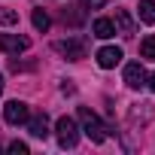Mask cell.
Returning a JSON list of instances; mask_svg holds the SVG:
<instances>
[{
  "instance_id": "cell-1",
  "label": "cell",
  "mask_w": 155,
  "mask_h": 155,
  "mask_svg": "<svg viewBox=\"0 0 155 155\" xmlns=\"http://www.w3.org/2000/svg\"><path fill=\"white\" fill-rule=\"evenodd\" d=\"M79 125H82L79 131H82L91 143H104V140H107V131H110V128H107L88 107H79Z\"/></svg>"
},
{
  "instance_id": "cell-2",
  "label": "cell",
  "mask_w": 155,
  "mask_h": 155,
  "mask_svg": "<svg viewBox=\"0 0 155 155\" xmlns=\"http://www.w3.org/2000/svg\"><path fill=\"white\" fill-rule=\"evenodd\" d=\"M55 134H58V143L64 149H73L79 143V125H76V119H70V116H61L55 122Z\"/></svg>"
},
{
  "instance_id": "cell-3",
  "label": "cell",
  "mask_w": 155,
  "mask_h": 155,
  "mask_svg": "<svg viewBox=\"0 0 155 155\" xmlns=\"http://www.w3.org/2000/svg\"><path fill=\"white\" fill-rule=\"evenodd\" d=\"M55 52L64 55L67 61H82L85 58V40H76V37L61 40V43H55Z\"/></svg>"
},
{
  "instance_id": "cell-4",
  "label": "cell",
  "mask_w": 155,
  "mask_h": 155,
  "mask_svg": "<svg viewBox=\"0 0 155 155\" xmlns=\"http://www.w3.org/2000/svg\"><path fill=\"white\" fill-rule=\"evenodd\" d=\"M0 49L6 55H18V52H28L31 49V40L28 37H18V34H0Z\"/></svg>"
},
{
  "instance_id": "cell-5",
  "label": "cell",
  "mask_w": 155,
  "mask_h": 155,
  "mask_svg": "<svg viewBox=\"0 0 155 155\" xmlns=\"http://www.w3.org/2000/svg\"><path fill=\"white\" fill-rule=\"evenodd\" d=\"M28 116H31V110H28V104H21V101H9V104L3 107V119H6L9 125H25Z\"/></svg>"
},
{
  "instance_id": "cell-6",
  "label": "cell",
  "mask_w": 155,
  "mask_h": 155,
  "mask_svg": "<svg viewBox=\"0 0 155 155\" xmlns=\"http://www.w3.org/2000/svg\"><path fill=\"white\" fill-rule=\"evenodd\" d=\"M125 85H128V88H143V85H146V70H143L140 61L125 64Z\"/></svg>"
},
{
  "instance_id": "cell-7",
  "label": "cell",
  "mask_w": 155,
  "mask_h": 155,
  "mask_svg": "<svg viewBox=\"0 0 155 155\" xmlns=\"http://www.w3.org/2000/svg\"><path fill=\"white\" fill-rule=\"evenodd\" d=\"M119 61H122V49H119V46H104V49L97 52V64H101L104 70H113Z\"/></svg>"
},
{
  "instance_id": "cell-8",
  "label": "cell",
  "mask_w": 155,
  "mask_h": 155,
  "mask_svg": "<svg viewBox=\"0 0 155 155\" xmlns=\"http://www.w3.org/2000/svg\"><path fill=\"white\" fill-rule=\"evenodd\" d=\"M28 131H31V137H37V140H46L49 137V119H46V113H40V116H28Z\"/></svg>"
},
{
  "instance_id": "cell-9",
  "label": "cell",
  "mask_w": 155,
  "mask_h": 155,
  "mask_svg": "<svg viewBox=\"0 0 155 155\" xmlns=\"http://www.w3.org/2000/svg\"><path fill=\"white\" fill-rule=\"evenodd\" d=\"M91 34H94L97 40H110V37H116V25H113L110 18H94Z\"/></svg>"
},
{
  "instance_id": "cell-10",
  "label": "cell",
  "mask_w": 155,
  "mask_h": 155,
  "mask_svg": "<svg viewBox=\"0 0 155 155\" xmlns=\"http://www.w3.org/2000/svg\"><path fill=\"white\" fill-rule=\"evenodd\" d=\"M113 25L122 31V37H134V21H131V15H128L125 9L116 12V21H113Z\"/></svg>"
},
{
  "instance_id": "cell-11",
  "label": "cell",
  "mask_w": 155,
  "mask_h": 155,
  "mask_svg": "<svg viewBox=\"0 0 155 155\" xmlns=\"http://www.w3.org/2000/svg\"><path fill=\"white\" fill-rule=\"evenodd\" d=\"M31 21H34L37 31H49V25H52V18H49V12H46L43 6H37V9L31 12Z\"/></svg>"
},
{
  "instance_id": "cell-12",
  "label": "cell",
  "mask_w": 155,
  "mask_h": 155,
  "mask_svg": "<svg viewBox=\"0 0 155 155\" xmlns=\"http://www.w3.org/2000/svg\"><path fill=\"white\" fill-rule=\"evenodd\" d=\"M137 12H140V21L152 25V21H155V0H140V6H137Z\"/></svg>"
},
{
  "instance_id": "cell-13",
  "label": "cell",
  "mask_w": 155,
  "mask_h": 155,
  "mask_svg": "<svg viewBox=\"0 0 155 155\" xmlns=\"http://www.w3.org/2000/svg\"><path fill=\"white\" fill-rule=\"evenodd\" d=\"M140 55H143L146 61H155V34L143 37V43H140Z\"/></svg>"
},
{
  "instance_id": "cell-14",
  "label": "cell",
  "mask_w": 155,
  "mask_h": 155,
  "mask_svg": "<svg viewBox=\"0 0 155 155\" xmlns=\"http://www.w3.org/2000/svg\"><path fill=\"white\" fill-rule=\"evenodd\" d=\"M15 21H18V12L15 9H6V6L0 9V25H15Z\"/></svg>"
},
{
  "instance_id": "cell-15",
  "label": "cell",
  "mask_w": 155,
  "mask_h": 155,
  "mask_svg": "<svg viewBox=\"0 0 155 155\" xmlns=\"http://www.w3.org/2000/svg\"><path fill=\"white\" fill-rule=\"evenodd\" d=\"M6 149H9L12 155H28V143H21V140H12Z\"/></svg>"
},
{
  "instance_id": "cell-16",
  "label": "cell",
  "mask_w": 155,
  "mask_h": 155,
  "mask_svg": "<svg viewBox=\"0 0 155 155\" xmlns=\"http://www.w3.org/2000/svg\"><path fill=\"white\" fill-rule=\"evenodd\" d=\"M107 0H82V9H101Z\"/></svg>"
},
{
  "instance_id": "cell-17",
  "label": "cell",
  "mask_w": 155,
  "mask_h": 155,
  "mask_svg": "<svg viewBox=\"0 0 155 155\" xmlns=\"http://www.w3.org/2000/svg\"><path fill=\"white\" fill-rule=\"evenodd\" d=\"M146 85H149V88L155 91V73H152V76H146Z\"/></svg>"
},
{
  "instance_id": "cell-18",
  "label": "cell",
  "mask_w": 155,
  "mask_h": 155,
  "mask_svg": "<svg viewBox=\"0 0 155 155\" xmlns=\"http://www.w3.org/2000/svg\"><path fill=\"white\" fill-rule=\"evenodd\" d=\"M0 94H3V76H0Z\"/></svg>"
}]
</instances>
